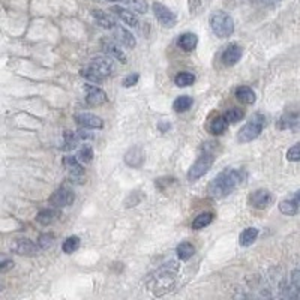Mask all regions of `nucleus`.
<instances>
[{
  "label": "nucleus",
  "instance_id": "1",
  "mask_svg": "<svg viewBox=\"0 0 300 300\" xmlns=\"http://www.w3.org/2000/svg\"><path fill=\"white\" fill-rule=\"evenodd\" d=\"M243 180V173L240 170L227 168L209 183L207 192L213 198H224L230 195Z\"/></svg>",
  "mask_w": 300,
  "mask_h": 300
},
{
  "label": "nucleus",
  "instance_id": "2",
  "mask_svg": "<svg viewBox=\"0 0 300 300\" xmlns=\"http://www.w3.org/2000/svg\"><path fill=\"white\" fill-rule=\"evenodd\" d=\"M212 144L213 143H206L201 155L198 156V159L189 168V171H188V180L189 182L198 180L200 177H203L207 173V171L212 168L213 161H215V156H213V150H212V147H213Z\"/></svg>",
  "mask_w": 300,
  "mask_h": 300
},
{
  "label": "nucleus",
  "instance_id": "3",
  "mask_svg": "<svg viewBox=\"0 0 300 300\" xmlns=\"http://www.w3.org/2000/svg\"><path fill=\"white\" fill-rule=\"evenodd\" d=\"M264 125H266V117L263 114H254L237 134V141L249 143V141H254L255 138H258L264 129Z\"/></svg>",
  "mask_w": 300,
  "mask_h": 300
},
{
  "label": "nucleus",
  "instance_id": "4",
  "mask_svg": "<svg viewBox=\"0 0 300 300\" xmlns=\"http://www.w3.org/2000/svg\"><path fill=\"white\" fill-rule=\"evenodd\" d=\"M210 27L216 36L219 38H228L234 32V21L231 15H228L224 11H216L210 15Z\"/></svg>",
  "mask_w": 300,
  "mask_h": 300
},
{
  "label": "nucleus",
  "instance_id": "5",
  "mask_svg": "<svg viewBox=\"0 0 300 300\" xmlns=\"http://www.w3.org/2000/svg\"><path fill=\"white\" fill-rule=\"evenodd\" d=\"M90 69H93L95 72H98L102 78L111 75L114 71H116V63L113 60V57H107V56H98L95 59H92L90 65H89Z\"/></svg>",
  "mask_w": 300,
  "mask_h": 300
},
{
  "label": "nucleus",
  "instance_id": "6",
  "mask_svg": "<svg viewBox=\"0 0 300 300\" xmlns=\"http://www.w3.org/2000/svg\"><path fill=\"white\" fill-rule=\"evenodd\" d=\"M152 8H153V12H155L156 20H158L164 27H173V26H176V23H177L176 14L171 11V9H168L165 5L155 2Z\"/></svg>",
  "mask_w": 300,
  "mask_h": 300
},
{
  "label": "nucleus",
  "instance_id": "7",
  "mask_svg": "<svg viewBox=\"0 0 300 300\" xmlns=\"http://www.w3.org/2000/svg\"><path fill=\"white\" fill-rule=\"evenodd\" d=\"M248 201L252 207L263 210V209H267L273 203V195L267 189H257L249 195Z\"/></svg>",
  "mask_w": 300,
  "mask_h": 300
},
{
  "label": "nucleus",
  "instance_id": "8",
  "mask_svg": "<svg viewBox=\"0 0 300 300\" xmlns=\"http://www.w3.org/2000/svg\"><path fill=\"white\" fill-rule=\"evenodd\" d=\"M74 200H75L74 192L69 188L62 186L50 197V204H53L54 207H68L74 203Z\"/></svg>",
  "mask_w": 300,
  "mask_h": 300
},
{
  "label": "nucleus",
  "instance_id": "9",
  "mask_svg": "<svg viewBox=\"0 0 300 300\" xmlns=\"http://www.w3.org/2000/svg\"><path fill=\"white\" fill-rule=\"evenodd\" d=\"M84 90H86V101L90 105H102L107 102V93L96 87V86L92 84H86L84 86Z\"/></svg>",
  "mask_w": 300,
  "mask_h": 300
},
{
  "label": "nucleus",
  "instance_id": "10",
  "mask_svg": "<svg viewBox=\"0 0 300 300\" xmlns=\"http://www.w3.org/2000/svg\"><path fill=\"white\" fill-rule=\"evenodd\" d=\"M11 251L18 255H35L38 252V246L29 239H15L11 243Z\"/></svg>",
  "mask_w": 300,
  "mask_h": 300
},
{
  "label": "nucleus",
  "instance_id": "11",
  "mask_svg": "<svg viewBox=\"0 0 300 300\" xmlns=\"http://www.w3.org/2000/svg\"><path fill=\"white\" fill-rule=\"evenodd\" d=\"M242 54H243V48L237 44H230L224 53H222V63L227 65V66H233L236 65L240 59H242Z\"/></svg>",
  "mask_w": 300,
  "mask_h": 300
},
{
  "label": "nucleus",
  "instance_id": "12",
  "mask_svg": "<svg viewBox=\"0 0 300 300\" xmlns=\"http://www.w3.org/2000/svg\"><path fill=\"white\" fill-rule=\"evenodd\" d=\"M63 165L66 171L69 173V177L74 180H80L84 176V168L80 165L78 159L75 156H65L63 158Z\"/></svg>",
  "mask_w": 300,
  "mask_h": 300
},
{
  "label": "nucleus",
  "instance_id": "13",
  "mask_svg": "<svg viewBox=\"0 0 300 300\" xmlns=\"http://www.w3.org/2000/svg\"><path fill=\"white\" fill-rule=\"evenodd\" d=\"M278 128H279V129L299 131L300 129V113H285L279 119Z\"/></svg>",
  "mask_w": 300,
  "mask_h": 300
},
{
  "label": "nucleus",
  "instance_id": "14",
  "mask_svg": "<svg viewBox=\"0 0 300 300\" xmlns=\"http://www.w3.org/2000/svg\"><path fill=\"white\" fill-rule=\"evenodd\" d=\"M113 30H114V36L119 41L120 45H123L126 48H134L135 47L137 41H135V36L131 32H128L126 29H123L120 26H116Z\"/></svg>",
  "mask_w": 300,
  "mask_h": 300
},
{
  "label": "nucleus",
  "instance_id": "15",
  "mask_svg": "<svg viewBox=\"0 0 300 300\" xmlns=\"http://www.w3.org/2000/svg\"><path fill=\"white\" fill-rule=\"evenodd\" d=\"M111 11L129 27H137L138 26V17L135 15V12L132 9H126L123 6H113Z\"/></svg>",
  "mask_w": 300,
  "mask_h": 300
},
{
  "label": "nucleus",
  "instance_id": "16",
  "mask_svg": "<svg viewBox=\"0 0 300 300\" xmlns=\"http://www.w3.org/2000/svg\"><path fill=\"white\" fill-rule=\"evenodd\" d=\"M75 120L78 125L84 126V128H95V129H98V128H102V119L92 114V113H80L75 116Z\"/></svg>",
  "mask_w": 300,
  "mask_h": 300
},
{
  "label": "nucleus",
  "instance_id": "17",
  "mask_svg": "<svg viewBox=\"0 0 300 300\" xmlns=\"http://www.w3.org/2000/svg\"><path fill=\"white\" fill-rule=\"evenodd\" d=\"M125 162L129 167H140L144 162V153L140 147H132L131 150H128L125 155Z\"/></svg>",
  "mask_w": 300,
  "mask_h": 300
},
{
  "label": "nucleus",
  "instance_id": "18",
  "mask_svg": "<svg viewBox=\"0 0 300 300\" xmlns=\"http://www.w3.org/2000/svg\"><path fill=\"white\" fill-rule=\"evenodd\" d=\"M197 44H198V38L194 33H183L177 39V45L183 51H192V50H195Z\"/></svg>",
  "mask_w": 300,
  "mask_h": 300
},
{
  "label": "nucleus",
  "instance_id": "19",
  "mask_svg": "<svg viewBox=\"0 0 300 300\" xmlns=\"http://www.w3.org/2000/svg\"><path fill=\"white\" fill-rule=\"evenodd\" d=\"M92 15H93V18L96 20V23H98L101 27H104V29H114V27L117 26L116 20H114L110 14H107V12H104V11L95 9V11H92Z\"/></svg>",
  "mask_w": 300,
  "mask_h": 300
},
{
  "label": "nucleus",
  "instance_id": "20",
  "mask_svg": "<svg viewBox=\"0 0 300 300\" xmlns=\"http://www.w3.org/2000/svg\"><path fill=\"white\" fill-rule=\"evenodd\" d=\"M228 128V120L225 119V116H216L215 119H213L209 125V129L212 134L215 135H221L227 131Z\"/></svg>",
  "mask_w": 300,
  "mask_h": 300
},
{
  "label": "nucleus",
  "instance_id": "21",
  "mask_svg": "<svg viewBox=\"0 0 300 300\" xmlns=\"http://www.w3.org/2000/svg\"><path fill=\"white\" fill-rule=\"evenodd\" d=\"M234 96L243 104H254L255 99H257L255 92L251 87H248V86H240V87H237Z\"/></svg>",
  "mask_w": 300,
  "mask_h": 300
},
{
  "label": "nucleus",
  "instance_id": "22",
  "mask_svg": "<svg viewBox=\"0 0 300 300\" xmlns=\"http://www.w3.org/2000/svg\"><path fill=\"white\" fill-rule=\"evenodd\" d=\"M299 209H300V203L296 198H293V200H284V201L279 203V210L284 213V215H287V216L296 215V213L299 212Z\"/></svg>",
  "mask_w": 300,
  "mask_h": 300
},
{
  "label": "nucleus",
  "instance_id": "23",
  "mask_svg": "<svg viewBox=\"0 0 300 300\" xmlns=\"http://www.w3.org/2000/svg\"><path fill=\"white\" fill-rule=\"evenodd\" d=\"M104 48H105V51H107L111 57H116L117 60L126 63V56H125L123 50H122L117 44H114V42H111V41H105V42H104Z\"/></svg>",
  "mask_w": 300,
  "mask_h": 300
},
{
  "label": "nucleus",
  "instance_id": "24",
  "mask_svg": "<svg viewBox=\"0 0 300 300\" xmlns=\"http://www.w3.org/2000/svg\"><path fill=\"white\" fill-rule=\"evenodd\" d=\"M287 290H290L291 297H300V270H293L291 276H290V284L287 287Z\"/></svg>",
  "mask_w": 300,
  "mask_h": 300
},
{
  "label": "nucleus",
  "instance_id": "25",
  "mask_svg": "<svg viewBox=\"0 0 300 300\" xmlns=\"http://www.w3.org/2000/svg\"><path fill=\"white\" fill-rule=\"evenodd\" d=\"M257 237H258V230L254 228V227H249V228H246V230H243L240 233L239 242H240L242 246H249L257 240Z\"/></svg>",
  "mask_w": 300,
  "mask_h": 300
},
{
  "label": "nucleus",
  "instance_id": "26",
  "mask_svg": "<svg viewBox=\"0 0 300 300\" xmlns=\"http://www.w3.org/2000/svg\"><path fill=\"white\" fill-rule=\"evenodd\" d=\"M176 252H177V257H179L180 260L186 261V260H189L191 257L195 254V248H194V245H191L189 242H183V243H180V245L177 246Z\"/></svg>",
  "mask_w": 300,
  "mask_h": 300
},
{
  "label": "nucleus",
  "instance_id": "27",
  "mask_svg": "<svg viewBox=\"0 0 300 300\" xmlns=\"http://www.w3.org/2000/svg\"><path fill=\"white\" fill-rule=\"evenodd\" d=\"M192 104H194V99L191 98V96H179L176 101H174V104H173V108H174V111L176 113H185V111H188L191 107H192Z\"/></svg>",
  "mask_w": 300,
  "mask_h": 300
},
{
  "label": "nucleus",
  "instance_id": "28",
  "mask_svg": "<svg viewBox=\"0 0 300 300\" xmlns=\"http://www.w3.org/2000/svg\"><path fill=\"white\" fill-rule=\"evenodd\" d=\"M212 221H213V213H212V212H204V213H201V215H198V216L194 219L192 228H194V230H201V228L207 227Z\"/></svg>",
  "mask_w": 300,
  "mask_h": 300
},
{
  "label": "nucleus",
  "instance_id": "29",
  "mask_svg": "<svg viewBox=\"0 0 300 300\" xmlns=\"http://www.w3.org/2000/svg\"><path fill=\"white\" fill-rule=\"evenodd\" d=\"M54 219H56V212H54V210H50V209L41 210V212L38 213V216H36V221H38L39 224H42V225H48V224H51Z\"/></svg>",
  "mask_w": 300,
  "mask_h": 300
},
{
  "label": "nucleus",
  "instance_id": "30",
  "mask_svg": "<svg viewBox=\"0 0 300 300\" xmlns=\"http://www.w3.org/2000/svg\"><path fill=\"white\" fill-rule=\"evenodd\" d=\"M194 81H195V75L191 72H180L174 78V83L179 86V87H188V86H191Z\"/></svg>",
  "mask_w": 300,
  "mask_h": 300
},
{
  "label": "nucleus",
  "instance_id": "31",
  "mask_svg": "<svg viewBox=\"0 0 300 300\" xmlns=\"http://www.w3.org/2000/svg\"><path fill=\"white\" fill-rule=\"evenodd\" d=\"M78 246H80V237H77V236H69V237L63 242L62 249H63L65 254H72V252H75V251L78 249Z\"/></svg>",
  "mask_w": 300,
  "mask_h": 300
},
{
  "label": "nucleus",
  "instance_id": "32",
  "mask_svg": "<svg viewBox=\"0 0 300 300\" xmlns=\"http://www.w3.org/2000/svg\"><path fill=\"white\" fill-rule=\"evenodd\" d=\"M243 116H245V111L239 107H233L225 113V119L228 120V123H237L243 119Z\"/></svg>",
  "mask_w": 300,
  "mask_h": 300
},
{
  "label": "nucleus",
  "instance_id": "33",
  "mask_svg": "<svg viewBox=\"0 0 300 300\" xmlns=\"http://www.w3.org/2000/svg\"><path fill=\"white\" fill-rule=\"evenodd\" d=\"M77 159L81 161V162H84V164L92 162V159H93V149H92L90 146L81 147V149L78 150V153H77Z\"/></svg>",
  "mask_w": 300,
  "mask_h": 300
},
{
  "label": "nucleus",
  "instance_id": "34",
  "mask_svg": "<svg viewBox=\"0 0 300 300\" xmlns=\"http://www.w3.org/2000/svg\"><path fill=\"white\" fill-rule=\"evenodd\" d=\"M123 2L129 6L132 11L138 12V14H144L147 11V3L146 0H123Z\"/></svg>",
  "mask_w": 300,
  "mask_h": 300
},
{
  "label": "nucleus",
  "instance_id": "35",
  "mask_svg": "<svg viewBox=\"0 0 300 300\" xmlns=\"http://www.w3.org/2000/svg\"><path fill=\"white\" fill-rule=\"evenodd\" d=\"M77 140H78V135L77 132H72V131H65L63 132V149L65 150H71L77 146Z\"/></svg>",
  "mask_w": 300,
  "mask_h": 300
},
{
  "label": "nucleus",
  "instance_id": "36",
  "mask_svg": "<svg viewBox=\"0 0 300 300\" xmlns=\"http://www.w3.org/2000/svg\"><path fill=\"white\" fill-rule=\"evenodd\" d=\"M287 159L293 161V162H299L300 161V143L294 144L293 147L288 149L287 152Z\"/></svg>",
  "mask_w": 300,
  "mask_h": 300
},
{
  "label": "nucleus",
  "instance_id": "37",
  "mask_svg": "<svg viewBox=\"0 0 300 300\" xmlns=\"http://www.w3.org/2000/svg\"><path fill=\"white\" fill-rule=\"evenodd\" d=\"M53 239H54L53 234H42V236L39 237V240H38V246L42 248V249H47L48 246H51Z\"/></svg>",
  "mask_w": 300,
  "mask_h": 300
},
{
  "label": "nucleus",
  "instance_id": "38",
  "mask_svg": "<svg viewBox=\"0 0 300 300\" xmlns=\"http://www.w3.org/2000/svg\"><path fill=\"white\" fill-rule=\"evenodd\" d=\"M90 129V128H81V129H78L77 131V135H78V138L80 140H92L93 138V134L89 131Z\"/></svg>",
  "mask_w": 300,
  "mask_h": 300
},
{
  "label": "nucleus",
  "instance_id": "39",
  "mask_svg": "<svg viewBox=\"0 0 300 300\" xmlns=\"http://www.w3.org/2000/svg\"><path fill=\"white\" fill-rule=\"evenodd\" d=\"M14 267V261L8 260V258H0V273L8 272Z\"/></svg>",
  "mask_w": 300,
  "mask_h": 300
},
{
  "label": "nucleus",
  "instance_id": "40",
  "mask_svg": "<svg viewBox=\"0 0 300 300\" xmlns=\"http://www.w3.org/2000/svg\"><path fill=\"white\" fill-rule=\"evenodd\" d=\"M137 81H138V75L137 74H131V75H128L123 80V86H125V87H132V86L137 84Z\"/></svg>",
  "mask_w": 300,
  "mask_h": 300
},
{
  "label": "nucleus",
  "instance_id": "41",
  "mask_svg": "<svg viewBox=\"0 0 300 300\" xmlns=\"http://www.w3.org/2000/svg\"><path fill=\"white\" fill-rule=\"evenodd\" d=\"M252 3H257V5H264V6H269V5H275L281 0H251Z\"/></svg>",
  "mask_w": 300,
  "mask_h": 300
},
{
  "label": "nucleus",
  "instance_id": "42",
  "mask_svg": "<svg viewBox=\"0 0 300 300\" xmlns=\"http://www.w3.org/2000/svg\"><path fill=\"white\" fill-rule=\"evenodd\" d=\"M168 128H170V125H168V123H159V129H161L162 132H167Z\"/></svg>",
  "mask_w": 300,
  "mask_h": 300
},
{
  "label": "nucleus",
  "instance_id": "43",
  "mask_svg": "<svg viewBox=\"0 0 300 300\" xmlns=\"http://www.w3.org/2000/svg\"><path fill=\"white\" fill-rule=\"evenodd\" d=\"M294 198H296V200H297V201H299V203H300V189H299V191H297V192H296V195H294Z\"/></svg>",
  "mask_w": 300,
  "mask_h": 300
},
{
  "label": "nucleus",
  "instance_id": "44",
  "mask_svg": "<svg viewBox=\"0 0 300 300\" xmlns=\"http://www.w3.org/2000/svg\"><path fill=\"white\" fill-rule=\"evenodd\" d=\"M113 2H123V0H113Z\"/></svg>",
  "mask_w": 300,
  "mask_h": 300
}]
</instances>
